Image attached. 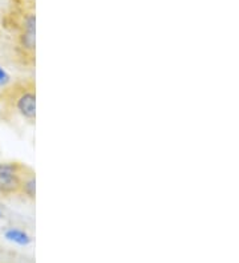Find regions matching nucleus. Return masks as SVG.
<instances>
[{
    "instance_id": "1",
    "label": "nucleus",
    "mask_w": 239,
    "mask_h": 263,
    "mask_svg": "<svg viewBox=\"0 0 239 263\" xmlns=\"http://www.w3.org/2000/svg\"><path fill=\"white\" fill-rule=\"evenodd\" d=\"M15 56L20 67L33 69L36 65V13L24 11L16 24Z\"/></svg>"
},
{
    "instance_id": "2",
    "label": "nucleus",
    "mask_w": 239,
    "mask_h": 263,
    "mask_svg": "<svg viewBox=\"0 0 239 263\" xmlns=\"http://www.w3.org/2000/svg\"><path fill=\"white\" fill-rule=\"evenodd\" d=\"M7 103L13 116L29 124L36 122V81L33 79H22L13 81L3 90Z\"/></svg>"
},
{
    "instance_id": "3",
    "label": "nucleus",
    "mask_w": 239,
    "mask_h": 263,
    "mask_svg": "<svg viewBox=\"0 0 239 263\" xmlns=\"http://www.w3.org/2000/svg\"><path fill=\"white\" fill-rule=\"evenodd\" d=\"M19 196L28 199L31 202L36 201V173L32 167L26 166L20 180V193Z\"/></svg>"
},
{
    "instance_id": "4",
    "label": "nucleus",
    "mask_w": 239,
    "mask_h": 263,
    "mask_svg": "<svg viewBox=\"0 0 239 263\" xmlns=\"http://www.w3.org/2000/svg\"><path fill=\"white\" fill-rule=\"evenodd\" d=\"M22 174L0 176V196L4 197V198H11V197L19 196Z\"/></svg>"
},
{
    "instance_id": "5",
    "label": "nucleus",
    "mask_w": 239,
    "mask_h": 263,
    "mask_svg": "<svg viewBox=\"0 0 239 263\" xmlns=\"http://www.w3.org/2000/svg\"><path fill=\"white\" fill-rule=\"evenodd\" d=\"M4 238L7 241L11 242L13 245H17V246L26 247L29 246L32 243V237L28 231L23 230L19 228H8L4 231Z\"/></svg>"
},
{
    "instance_id": "6",
    "label": "nucleus",
    "mask_w": 239,
    "mask_h": 263,
    "mask_svg": "<svg viewBox=\"0 0 239 263\" xmlns=\"http://www.w3.org/2000/svg\"><path fill=\"white\" fill-rule=\"evenodd\" d=\"M13 115L10 109V105L7 103V99L3 92H0V121H11Z\"/></svg>"
},
{
    "instance_id": "7",
    "label": "nucleus",
    "mask_w": 239,
    "mask_h": 263,
    "mask_svg": "<svg viewBox=\"0 0 239 263\" xmlns=\"http://www.w3.org/2000/svg\"><path fill=\"white\" fill-rule=\"evenodd\" d=\"M12 83L13 79L11 76V73L7 71L3 65L0 64V92H3L4 89H7Z\"/></svg>"
},
{
    "instance_id": "8",
    "label": "nucleus",
    "mask_w": 239,
    "mask_h": 263,
    "mask_svg": "<svg viewBox=\"0 0 239 263\" xmlns=\"http://www.w3.org/2000/svg\"><path fill=\"white\" fill-rule=\"evenodd\" d=\"M4 218V212H3V209H2V206H0V219H3Z\"/></svg>"
}]
</instances>
